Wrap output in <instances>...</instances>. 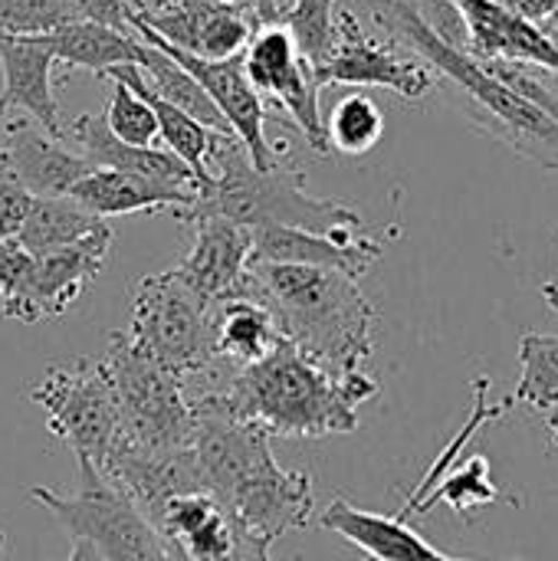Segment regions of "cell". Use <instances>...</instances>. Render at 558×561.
Here are the masks:
<instances>
[{
    "instance_id": "22",
    "label": "cell",
    "mask_w": 558,
    "mask_h": 561,
    "mask_svg": "<svg viewBox=\"0 0 558 561\" xmlns=\"http://www.w3.org/2000/svg\"><path fill=\"white\" fill-rule=\"evenodd\" d=\"M69 197H72L76 204H82L89 214H95L99 220L122 217V214H151V210H174L178 217H184V214L194 207L197 191L168 187V184H161V181L138 178V174H122V171L92 168V171L69 191Z\"/></svg>"
},
{
    "instance_id": "7",
    "label": "cell",
    "mask_w": 558,
    "mask_h": 561,
    "mask_svg": "<svg viewBox=\"0 0 558 561\" xmlns=\"http://www.w3.org/2000/svg\"><path fill=\"white\" fill-rule=\"evenodd\" d=\"M30 401L46 414V427L59 437L79 470L102 473L109 450L118 440V411L112 378L102 358H76L69 365L46 368Z\"/></svg>"
},
{
    "instance_id": "14",
    "label": "cell",
    "mask_w": 558,
    "mask_h": 561,
    "mask_svg": "<svg viewBox=\"0 0 558 561\" xmlns=\"http://www.w3.org/2000/svg\"><path fill=\"white\" fill-rule=\"evenodd\" d=\"M237 523L266 549L316 519L312 480L303 470H283L276 457L257 463L224 500Z\"/></svg>"
},
{
    "instance_id": "25",
    "label": "cell",
    "mask_w": 558,
    "mask_h": 561,
    "mask_svg": "<svg viewBox=\"0 0 558 561\" xmlns=\"http://www.w3.org/2000/svg\"><path fill=\"white\" fill-rule=\"evenodd\" d=\"M102 79H115V82L128 85L135 95H141V99L151 105V112H155V118H158V141H164V148H168L171 154H178V158L191 168V174L197 178V187H204V181H207V154H210L214 131L204 128V125H201L197 118H191L187 112L168 105L161 95H155V92L148 89L141 69H138L135 62H118V66L105 69Z\"/></svg>"
},
{
    "instance_id": "9",
    "label": "cell",
    "mask_w": 558,
    "mask_h": 561,
    "mask_svg": "<svg viewBox=\"0 0 558 561\" xmlns=\"http://www.w3.org/2000/svg\"><path fill=\"white\" fill-rule=\"evenodd\" d=\"M401 49L405 46L395 39L368 33L355 10L339 7V43L329 62L312 72L316 85H378L418 102L437 85V72L414 53Z\"/></svg>"
},
{
    "instance_id": "23",
    "label": "cell",
    "mask_w": 558,
    "mask_h": 561,
    "mask_svg": "<svg viewBox=\"0 0 558 561\" xmlns=\"http://www.w3.org/2000/svg\"><path fill=\"white\" fill-rule=\"evenodd\" d=\"M319 526L358 546L368 561H434L441 556L398 516L365 513L349 500H332L322 510Z\"/></svg>"
},
{
    "instance_id": "4",
    "label": "cell",
    "mask_w": 558,
    "mask_h": 561,
    "mask_svg": "<svg viewBox=\"0 0 558 561\" xmlns=\"http://www.w3.org/2000/svg\"><path fill=\"white\" fill-rule=\"evenodd\" d=\"M365 7L382 36L411 49L434 72L447 76L457 89L467 92L470 108L483 128H490L516 154L543 168H558L556 118L520 99L513 89H506L477 56L444 43L421 16L418 0H365Z\"/></svg>"
},
{
    "instance_id": "20",
    "label": "cell",
    "mask_w": 558,
    "mask_h": 561,
    "mask_svg": "<svg viewBox=\"0 0 558 561\" xmlns=\"http://www.w3.org/2000/svg\"><path fill=\"white\" fill-rule=\"evenodd\" d=\"M467 26V46L477 59H510L558 72V49L539 26L513 16L497 0H451Z\"/></svg>"
},
{
    "instance_id": "2",
    "label": "cell",
    "mask_w": 558,
    "mask_h": 561,
    "mask_svg": "<svg viewBox=\"0 0 558 561\" xmlns=\"http://www.w3.org/2000/svg\"><path fill=\"white\" fill-rule=\"evenodd\" d=\"M378 394L365 371L332 375L280 342L266 358L237 368L220 391L234 417L266 431L270 437H332L358 427V404Z\"/></svg>"
},
{
    "instance_id": "37",
    "label": "cell",
    "mask_w": 558,
    "mask_h": 561,
    "mask_svg": "<svg viewBox=\"0 0 558 561\" xmlns=\"http://www.w3.org/2000/svg\"><path fill=\"white\" fill-rule=\"evenodd\" d=\"M497 3H500L503 10H510L513 16L533 23V26H539L546 16H553L558 10V0H497Z\"/></svg>"
},
{
    "instance_id": "42",
    "label": "cell",
    "mask_w": 558,
    "mask_h": 561,
    "mask_svg": "<svg viewBox=\"0 0 558 561\" xmlns=\"http://www.w3.org/2000/svg\"><path fill=\"white\" fill-rule=\"evenodd\" d=\"M7 122H10V115L0 108V148H3V135H7Z\"/></svg>"
},
{
    "instance_id": "11",
    "label": "cell",
    "mask_w": 558,
    "mask_h": 561,
    "mask_svg": "<svg viewBox=\"0 0 558 561\" xmlns=\"http://www.w3.org/2000/svg\"><path fill=\"white\" fill-rule=\"evenodd\" d=\"M243 72L263 102H276L296 122L312 151L329 154L326 118L319 108L322 89L316 85L312 66L296 53L293 39L280 26H263L253 33L243 49Z\"/></svg>"
},
{
    "instance_id": "18",
    "label": "cell",
    "mask_w": 558,
    "mask_h": 561,
    "mask_svg": "<svg viewBox=\"0 0 558 561\" xmlns=\"http://www.w3.org/2000/svg\"><path fill=\"white\" fill-rule=\"evenodd\" d=\"M53 66L56 56L36 36H0V72L3 92L0 108L10 115L20 108L53 138H62L59 102L53 89Z\"/></svg>"
},
{
    "instance_id": "26",
    "label": "cell",
    "mask_w": 558,
    "mask_h": 561,
    "mask_svg": "<svg viewBox=\"0 0 558 561\" xmlns=\"http://www.w3.org/2000/svg\"><path fill=\"white\" fill-rule=\"evenodd\" d=\"M283 342L273 316L253 296H234L214 306V348L217 358L247 368L266 358Z\"/></svg>"
},
{
    "instance_id": "24",
    "label": "cell",
    "mask_w": 558,
    "mask_h": 561,
    "mask_svg": "<svg viewBox=\"0 0 558 561\" xmlns=\"http://www.w3.org/2000/svg\"><path fill=\"white\" fill-rule=\"evenodd\" d=\"M102 23L132 33L128 0H0V36H43L69 23Z\"/></svg>"
},
{
    "instance_id": "29",
    "label": "cell",
    "mask_w": 558,
    "mask_h": 561,
    "mask_svg": "<svg viewBox=\"0 0 558 561\" xmlns=\"http://www.w3.org/2000/svg\"><path fill=\"white\" fill-rule=\"evenodd\" d=\"M102 224H109V220H99L72 197H36L20 233H16V243L26 253L43 256V253H53V250L86 240Z\"/></svg>"
},
{
    "instance_id": "32",
    "label": "cell",
    "mask_w": 558,
    "mask_h": 561,
    "mask_svg": "<svg viewBox=\"0 0 558 561\" xmlns=\"http://www.w3.org/2000/svg\"><path fill=\"white\" fill-rule=\"evenodd\" d=\"M385 135V115L378 108L375 99L368 95H349L342 102H335L329 122H326V138H329V151H342V154H368Z\"/></svg>"
},
{
    "instance_id": "35",
    "label": "cell",
    "mask_w": 558,
    "mask_h": 561,
    "mask_svg": "<svg viewBox=\"0 0 558 561\" xmlns=\"http://www.w3.org/2000/svg\"><path fill=\"white\" fill-rule=\"evenodd\" d=\"M30 270H33V253H26L16 240H3L0 243V312H7L20 299L30 279Z\"/></svg>"
},
{
    "instance_id": "15",
    "label": "cell",
    "mask_w": 558,
    "mask_h": 561,
    "mask_svg": "<svg viewBox=\"0 0 558 561\" xmlns=\"http://www.w3.org/2000/svg\"><path fill=\"white\" fill-rule=\"evenodd\" d=\"M132 23L148 26L158 39L197 59L240 56L257 33L247 7L224 0H178L151 10H132Z\"/></svg>"
},
{
    "instance_id": "12",
    "label": "cell",
    "mask_w": 558,
    "mask_h": 561,
    "mask_svg": "<svg viewBox=\"0 0 558 561\" xmlns=\"http://www.w3.org/2000/svg\"><path fill=\"white\" fill-rule=\"evenodd\" d=\"M151 526L161 536L164 561H270V549L207 490L171 500Z\"/></svg>"
},
{
    "instance_id": "34",
    "label": "cell",
    "mask_w": 558,
    "mask_h": 561,
    "mask_svg": "<svg viewBox=\"0 0 558 561\" xmlns=\"http://www.w3.org/2000/svg\"><path fill=\"white\" fill-rule=\"evenodd\" d=\"M105 128L128 145L138 148H155L158 145V118L151 112V105L135 95L128 85L109 79V95H105V112H102Z\"/></svg>"
},
{
    "instance_id": "28",
    "label": "cell",
    "mask_w": 558,
    "mask_h": 561,
    "mask_svg": "<svg viewBox=\"0 0 558 561\" xmlns=\"http://www.w3.org/2000/svg\"><path fill=\"white\" fill-rule=\"evenodd\" d=\"M138 43L141 46H138V62L135 66L141 69V76H145V82H148V89L155 95H161L168 105L187 112L204 128H210L217 135H234L230 125L224 122V115L217 112V105L210 102V95L201 89V82L187 69H181L168 53L155 49L151 43H145V39H138Z\"/></svg>"
},
{
    "instance_id": "43",
    "label": "cell",
    "mask_w": 558,
    "mask_h": 561,
    "mask_svg": "<svg viewBox=\"0 0 558 561\" xmlns=\"http://www.w3.org/2000/svg\"><path fill=\"white\" fill-rule=\"evenodd\" d=\"M224 3H237V7H243V3H263V0H224Z\"/></svg>"
},
{
    "instance_id": "38",
    "label": "cell",
    "mask_w": 558,
    "mask_h": 561,
    "mask_svg": "<svg viewBox=\"0 0 558 561\" xmlns=\"http://www.w3.org/2000/svg\"><path fill=\"white\" fill-rule=\"evenodd\" d=\"M66 561H99L95 549L82 539H72V549H69V559Z\"/></svg>"
},
{
    "instance_id": "39",
    "label": "cell",
    "mask_w": 558,
    "mask_h": 561,
    "mask_svg": "<svg viewBox=\"0 0 558 561\" xmlns=\"http://www.w3.org/2000/svg\"><path fill=\"white\" fill-rule=\"evenodd\" d=\"M539 30H543V36H546V39H549V43L558 49V10L553 13V16H546V20L539 23Z\"/></svg>"
},
{
    "instance_id": "31",
    "label": "cell",
    "mask_w": 558,
    "mask_h": 561,
    "mask_svg": "<svg viewBox=\"0 0 558 561\" xmlns=\"http://www.w3.org/2000/svg\"><path fill=\"white\" fill-rule=\"evenodd\" d=\"M516 404L549 414L558 404V335L529 332L520 342V385L513 391Z\"/></svg>"
},
{
    "instance_id": "27",
    "label": "cell",
    "mask_w": 558,
    "mask_h": 561,
    "mask_svg": "<svg viewBox=\"0 0 558 561\" xmlns=\"http://www.w3.org/2000/svg\"><path fill=\"white\" fill-rule=\"evenodd\" d=\"M36 39L56 56V62H66L72 69H89L95 76H102L118 62H138V46H141L135 33H122L92 20L49 30Z\"/></svg>"
},
{
    "instance_id": "17",
    "label": "cell",
    "mask_w": 558,
    "mask_h": 561,
    "mask_svg": "<svg viewBox=\"0 0 558 561\" xmlns=\"http://www.w3.org/2000/svg\"><path fill=\"white\" fill-rule=\"evenodd\" d=\"M187 224L194 227V243L181 266H174L181 279L210 306L240 296L253 256L250 227H240L227 217H194Z\"/></svg>"
},
{
    "instance_id": "6",
    "label": "cell",
    "mask_w": 558,
    "mask_h": 561,
    "mask_svg": "<svg viewBox=\"0 0 558 561\" xmlns=\"http://www.w3.org/2000/svg\"><path fill=\"white\" fill-rule=\"evenodd\" d=\"M118 411V440L141 450H181L191 444L194 398L187 381L128 345L122 332L102 355Z\"/></svg>"
},
{
    "instance_id": "36",
    "label": "cell",
    "mask_w": 558,
    "mask_h": 561,
    "mask_svg": "<svg viewBox=\"0 0 558 561\" xmlns=\"http://www.w3.org/2000/svg\"><path fill=\"white\" fill-rule=\"evenodd\" d=\"M33 201H36V197L26 194L20 184L0 178V243H3V240H16V233H20V227H23V220H26Z\"/></svg>"
},
{
    "instance_id": "44",
    "label": "cell",
    "mask_w": 558,
    "mask_h": 561,
    "mask_svg": "<svg viewBox=\"0 0 558 561\" xmlns=\"http://www.w3.org/2000/svg\"><path fill=\"white\" fill-rule=\"evenodd\" d=\"M434 561H464V559H447V556H437Z\"/></svg>"
},
{
    "instance_id": "19",
    "label": "cell",
    "mask_w": 558,
    "mask_h": 561,
    "mask_svg": "<svg viewBox=\"0 0 558 561\" xmlns=\"http://www.w3.org/2000/svg\"><path fill=\"white\" fill-rule=\"evenodd\" d=\"M62 141L76 145V151L92 164V168H105V171H122V174H138V178H151L161 181L168 187H184V191H197V178L191 174V168L171 154L168 148L155 145V148H138L128 141H118L102 115H79L69 125H62Z\"/></svg>"
},
{
    "instance_id": "30",
    "label": "cell",
    "mask_w": 558,
    "mask_h": 561,
    "mask_svg": "<svg viewBox=\"0 0 558 561\" xmlns=\"http://www.w3.org/2000/svg\"><path fill=\"white\" fill-rule=\"evenodd\" d=\"M276 26L316 72L329 62L339 43V0H283Z\"/></svg>"
},
{
    "instance_id": "10",
    "label": "cell",
    "mask_w": 558,
    "mask_h": 561,
    "mask_svg": "<svg viewBox=\"0 0 558 561\" xmlns=\"http://www.w3.org/2000/svg\"><path fill=\"white\" fill-rule=\"evenodd\" d=\"M132 33L145 43H151L155 49L168 53L181 69H187L201 89L210 95V102L217 105V112L224 115V122L230 125L234 138L247 148L250 161L266 171L276 168L283 161V148H276L266 138V105L260 99V92L250 85L247 72H243V53L240 56H227V59H197L164 39H158L148 26L132 23Z\"/></svg>"
},
{
    "instance_id": "21",
    "label": "cell",
    "mask_w": 558,
    "mask_h": 561,
    "mask_svg": "<svg viewBox=\"0 0 558 561\" xmlns=\"http://www.w3.org/2000/svg\"><path fill=\"white\" fill-rule=\"evenodd\" d=\"M253 263H289V266H326L352 279H362L382 256V243L372 237L342 243L322 233L293 227H253Z\"/></svg>"
},
{
    "instance_id": "3",
    "label": "cell",
    "mask_w": 558,
    "mask_h": 561,
    "mask_svg": "<svg viewBox=\"0 0 558 561\" xmlns=\"http://www.w3.org/2000/svg\"><path fill=\"white\" fill-rule=\"evenodd\" d=\"M194 217H227L240 227H293L322 233L342 243L362 240L365 220L342 201L312 197L303 184V174L286 168L260 171L247 148L234 135H217L207 154V181L197 187L194 207L181 220Z\"/></svg>"
},
{
    "instance_id": "16",
    "label": "cell",
    "mask_w": 558,
    "mask_h": 561,
    "mask_svg": "<svg viewBox=\"0 0 558 561\" xmlns=\"http://www.w3.org/2000/svg\"><path fill=\"white\" fill-rule=\"evenodd\" d=\"M92 164L43 131L33 118H10L0 148V178L20 184L33 197H69Z\"/></svg>"
},
{
    "instance_id": "1",
    "label": "cell",
    "mask_w": 558,
    "mask_h": 561,
    "mask_svg": "<svg viewBox=\"0 0 558 561\" xmlns=\"http://www.w3.org/2000/svg\"><path fill=\"white\" fill-rule=\"evenodd\" d=\"M240 296L263 302L283 342L332 375L362 371L375 355V306L339 270L250 260Z\"/></svg>"
},
{
    "instance_id": "41",
    "label": "cell",
    "mask_w": 558,
    "mask_h": 561,
    "mask_svg": "<svg viewBox=\"0 0 558 561\" xmlns=\"http://www.w3.org/2000/svg\"><path fill=\"white\" fill-rule=\"evenodd\" d=\"M546 427H549V434H553V440L558 444V404L546 414Z\"/></svg>"
},
{
    "instance_id": "13",
    "label": "cell",
    "mask_w": 558,
    "mask_h": 561,
    "mask_svg": "<svg viewBox=\"0 0 558 561\" xmlns=\"http://www.w3.org/2000/svg\"><path fill=\"white\" fill-rule=\"evenodd\" d=\"M112 227L102 224L99 230H92L86 240L33 256V270L30 279L20 293V299L0 312L3 319L23 322V325H36L46 319H59L105 270L109 253H112Z\"/></svg>"
},
{
    "instance_id": "8",
    "label": "cell",
    "mask_w": 558,
    "mask_h": 561,
    "mask_svg": "<svg viewBox=\"0 0 558 561\" xmlns=\"http://www.w3.org/2000/svg\"><path fill=\"white\" fill-rule=\"evenodd\" d=\"M30 496L46 506L72 539L89 542L99 561H164L161 536L148 516L95 470H79V490L69 496L43 486L30 490Z\"/></svg>"
},
{
    "instance_id": "33",
    "label": "cell",
    "mask_w": 558,
    "mask_h": 561,
    "mask_svg": "<svg viewBox=\"0 0 558 561\" xmlns=\"http://www.w3.org/2000/svg\"><path fill=\"white\" fill-rule=\"evenodd\" d=\"M493 500H497V486L490 483V463H487V457L474 454L457 473L441 477V483L414 506L411 519L431 513L437 503H447L454 513H470V510L487 506V503H493Z\"/></svg>"
},
{
    "instance_id": "5",
    "label": "cell",
    "mask_w": 558,
    "mask_h": 561,
    "mask_svg": "<svg viewBox=\"0 0 558 561\" xmlns=\"http://www.w3.org/2000/svg\"><path fill=\"white\" fill-rule=\"evenodd\" d=\"M132 348L168 371L201 378L217 362L214 306L194 293L178 270L145 276L132 293V319L122 332Z\"/></svg>"
},
{
    "instance_id": "45",
    "label": "cell",
    "mask_w": 558,
    "mask_h": 561,
    "mask_svg": "<svg viewBox=\"0 0 558 561\" xmlns=\"http://www.w3.org/2000/svg\"><path fill=\"white\" fill-rule=\"evenodd\" d=\"M365 561H368V559H365Z\"/></svg>"
},
{
    "instance_id": "40",
    "label": "cell",
    "mask_w": 558,
    "mask_h": 561,
    "mask_svg": "<svg viewBox=\"0 0 558 561\" xmlns=\"http://www.w3.org/2000/svg\"><path fill=\"white\" fill-rule=\"evenodd\" d=\"M543 299L558 312V283H546V286H543Z\"/></svg>"
}]
</instances>
